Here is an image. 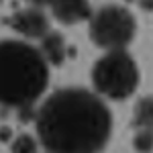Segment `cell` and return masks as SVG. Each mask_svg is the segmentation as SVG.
Returning <instances> with one entry per match:
<instances>
[{"instance_id":"obj_1","label":"cell","mask_w":153,"mask_h":153,"mask_svg":"<svg viewBox=\"0 0 153 153\" xmlns=\"http://www.w3.org/2000/svg\"><path fill=\"white\" fill-rule=\"evenodd\" d=\"M110 131L108 106L82 88L57 90L37 112V133L49 153H100Z\"/></svg>"},{"instance_id":"obj_2","label":"cell","mask_w":153,"mask_h":153,"mask_svg":"<svg viewBox=\"0 0 153 153\" xmlns=\"http://www.w3.org/2000/svg\"><path fill=\"white\" fill-rule=\"evenodd\" d=\"M47 82V59L39 49L23 41L0 43V104L31 108Z\"/></svg>"},{"instance_id":"obj_3","label":"cell","mask_w":153,"mask_h":153,"mask_svg":"<svg viewBox=\"0 0 153 153\" xmlns=\"http://www.w3.org/2000/svg\"><path fill=\"white\" fill-rule=\"evenodd\" d=\"M94 88L106 98H129L139 84V70L135 59L125 49H110L92 68Z\"/></svg>"},{"instance_id":"obj_4","label":"cell","mask_w":153,"mask_h":153,"mask_svg":"<svg viewBox=\"0 0 153 153\" xmlns=\"http://www.w3.org/2000/svg\"><path fill=\"white\" fill-rule=\"evenodd\" d=\"M135 16L127 8L108 4L90 16V37L102 49H125L135 37Z\"/></svg>"},{"instance_id":"obj_5","label":"cell","mask_w":153,"mask_h":153,"mask_svg":"<svg viewBox=\"0 0 153 153\" xmlns=\"http://www.w3.org/2000/svg\"><path fill=\"white\" fill-rule=\"evenodd\" d=\"M10 25L14 31H19L21 35L29 39H43L49 33V19L39 6H29V8L14 12Z\"/></svg>"},{"instance_id":"obj_6","label":"cell","mask_w":153,"mask_h":153,"mask_svg":"<svg viewBox=\"0 0 153 153\" xmlns=\"http://www.w3.org/2000/svg\"><path fill=\"white\" fill-rule=\"evenodd\" d=\"M51 10L57 21L65 25H76L92 16V8L88 0H53Z\"/></svg>"},{"instance_id":"obj_7","label":"cell","mask_w":153,"mask_h":153,"mask_svg":"<svg viewBox=\"0 0 153 153\" xmlns=\"http://www.w3.org/2000/svg\"><path fill=\"white\" fill-rule=\"evenodd\" d=\"M41 53L47 59V63L59 65L65 59V41H63V37L59 33L49 31L47 35L41 39Z\"/></svg>"},{"instance_id":"obj_8","label":"cell","mask_w":153,"mask_h":153,"mask_svg":"<svg viewBox=\"0 0 153 153\" xmlns=\"http://www.w3.org/2000/svg\"><path fill=\"white\" fill-rule=\"evenodd\" d=\"M133 123L139 129H153V96L141 98L137 102L133 112Z\"/></svg>"},{"instance_id":"obj_9","label":"cell","mask_w":153,"mask_h":153,"mask_svg":"<svg viewBox=\"0 0 153 153\" xmlns=\"http://www.w3.org/2000/svg\"><path fill=\"white\" fill-rule=\"evenodd\" d=\"M133 147L139 153H149L153 149V131L151 129H141L135 139H133Z\"/></svg>"},{"instance_id":"obj_10","label":"cell","mask_w":153,"mask_h":153,"mask_svg":"<svg viewBox=\"0 0 153 153\" xmlns=\"http://www.w3.org/2000/svg\"><path fill=\"white\" fill-rule=\"evenodd\" d=\"M37 151V141L31 135H19L12 141V153H35Z\"/></svg>"},{"instance_id":"obj_11","label":"cell","mask_w":153,"mask_h":153,"mask_svg":"<svg viewBox=\"0 0 153 153\" xmlns=\"http://www.w3.org/2000/svg\"><path fill=\"white\" fill-rule=\"evenodd\" d=\"M29 2H31V4H33V6H51V2H53V0H29Z\"/></svg>"}]
</instances>
